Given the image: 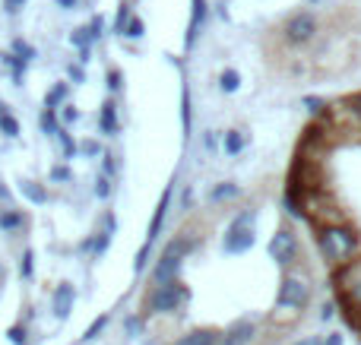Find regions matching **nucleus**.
I'll list each match as a JSON object with an SVG mask.
<instances>
[{"label":"nucleus","instance_id":"obj_1","mask_svg":"<svg viewBox=\"0 0 361 345\" xmlns=\"http://www.w3.org/2000/svg\"><path fill=\"white\" fill-rule=\"evenodd\" d=\"M314 241H317V253L330 270H339L343 263L355 260L361 253V232L352 222H333V225L314 228Z\"/></svg>","mask_w":361,"mask_h":345},{"label":"nucleus","instance_id":"obj_2","mask_svg":"<svg viewBox=\"0 0 361 345\" xmlns=\"http://www.w3.org/2000/svg\"><path fill=\"white\" fill-rule=\"evenodd\" d=\"M333 289H336V304L343 317L361 333V253L333 270Z\"/></svg>","mask_w":361,"mask_h":345},{"label":"nucleus","instance_id":"obj_3","mask_svg":"<svg viewBox=\"0 0 361 345\" xmlns=\"http://www.w3.org/2000/svg\"><path fill=\"white\" fill-rule=\"evenodd\" d=\"M314 301V282L307 276L305 266H292L286 270L279 282V291H276V308L273 310H286V314L301 317Z\"/></svg>","mask_w":361,"mask_h":345},{"label":"nucleus","instance_id":"obj_4","mask_svg":"<svg viewBox=\"0 0 361 345\" xmlns=\"http://www.w3.org/2000/svg\"><path fill=\"white\" fill-rule=\"evenodd\" d=\"M190 301V289L184 282H169V285H149L143 298V317H169L180 314V308Z\"/></svg>","mask_w":361,"mask_h":345},{"label":"nucleus","instance_id":"obj_5","mask_svg":"<svg viewBox=\"0 0 361 345\" xmlns=\"http://www.w3.org/2000/svg\"><path fill=\"white\" fill-rule=\"evenodd\" d=\"M269 257L282 266V270H292V266H301V244L298 234L292 228H279L269 241Z\"/></svg>","mask_w":361,"mask_h":345},{"label":"nucleus","instance_id":"obj_6","mask_svg":"<svg viewBox=\"0 0 361 345\" xmlns=\"http://www.w3.org/2000/svg\"><path fill=\"white\" fill-rule=\"evenodd\" d=\"M282 35H286L288 44H307V42H314V35H317V16H314L311 10L292 13V16L286 19V25H282Z\"/></svg>","mask_w":361,"mask_h":345},{"label":"nucleus","instance_id":"obj_7","mask_svg":"<svg viewBox=\"0 0 361 345\" xmlns=\"http://www.w3.org/2000/svg\"><path fill=\"white\" fill-rule=\"evenodd\" d=\"M260 320H254V317H241V320H235L231 327L222 330V345H254L260 339Z\"/></svg>","mask_w":361,"mask_h":345},{"label":"nucleus","instance_id":"obj_8","mask_svg":"<svg viewBox=\"0 0 361 345\" xmlns=\"http://www.w3.org/2000/svg\"><path fill=\"white\" fill-rule=\"evenodd\" d=\"M254 241H257V225H241V222L231 219L222 247H225V253H231V257H235V253H247L250 247H254Z\"/></svg>","mask_w":361,"mask_h":345},{"label":"nucleus","instance_id":"obj_9","mask_svg":"<svg viewBox=\"0 0 361 345\" xmlns=\"http://www.w3.org/2000/svg\"><path fill=\"white\" fill-rule=\"evenodd\" d=\"M171 345H222V330H212V327L187 330V333H180Z\"/></svg>","mask_w":361,"mask_h":345},{"label":"nucleus","instance_id":"obj_10","mask_svg":"<svg viewBox=\"0 0 361 345\" xmlns=\"http://www.w3.org/2000/svg\"><path fill=\"white\" fill-rule=\"evenodd\" d=\"M73 301H76V291L70 282H61L54 289V317L57 320H67L70 310H73Z\"/></svg>","mask_w":361,"mask_h":345},{"label":"nucleus","instance_id":"obj_11","mask_svg":"<svg viewBox=\"0 0 361 345\" xmlns=\"http://www.w3.org/2000/svg\"><path fill=\"white\" fill-rule=\"evenodd\" d=\"M99 124H102V133H105V137H114V133H118V105H114V99L102 101Z\"/></svg>","mask_w":361,"mask_h":345},{"label":"nucleus","instance_id":"obj_12","mask_svg":"<svg viewBox=\"0 0 361 345\" xmlns=\"http://www.w3.org/2000/svg\"><path fill=\"white\" fill-rule=\"evenodd\" d=\"M169 203H171V187H169V190H165L162 203H159L156 215H152V222H149V234H146V244H152V241H156V238H159V228H162L165 215H169Z\"/></svg>","mask_w":361,"mask_h":345},{"label":"nucleus","instance_id":"obj_13","mask_svg":"<svg viewBox=\"0 0 361 345\" xmlns=\"http://www.w3.org/2000/svg\"><path fill=\"white\" fill-rule=\"evenodd\" d=\"M206 19V0H193V13H190V25H187V48L197 42L200 35V25Z\"/></svg>","mask_w":361,"mask_h":345},{"label":"nucleus","instance_id":"obj_14","mask_svg":"<svg viewBox=\"0 0 361 345\" xmlns=\"http://www.w3.org/2000/svg\"><path fill=\"white\" fill-rule=\"evenodd\" d=\"M241 194V190H238V184H231V181H225V184H216V187L209 190V203H228V200H235V196Z\"/></svg>","mask_w":361,"mask_h":345},{"label":"nucleus","instance_id":"obj_15","mask_svg":"<svg viewBox=\"0 0 361 345\" xmlns=\"http://www.w3.org/2000/svg\"><path fill=\"white\" fill-rule=\"evenodd\" d=\"M19 190H23V196L29 203H35V206L48 203V190H44L42 184H35V181H23V184H19Z\"/></svg>","mask_w":361,"mask_h":345},{"label":"nucleus","instance_id":"obj_16","mask_svg":"<svg viewBox=\"0 0 361 345\" xmlns=\"http://www.w3.org/2000/svg\"><path fill=\"white\" fill-rule=\"evenodd\" d=\"M247 146V137H244L241 130H231L225 133V156H238V152Z\"/></svg>","mask_w":361,"mask_h":345},{"label":"nucleus","instance_id":"obj_17","mask_svg":"<svg viewBox=\"0 0 361 345\" xmlns=\"http://www.w3.org/2000/svg\"><path fill=\"white\" fill-rule=\"evenodd\" d=\"M67 92H70L67 82H57V86L51 89L48 95H44V108H48V111H57V105H61V101L67 99Z\"/></svg>","mask_w":361,"mask_h":345},{"label":"nucleus","instance_id":"obj_18","mask_svg":"<svg viewBox=\"0 0 361 345\" xmlns=\"http://www.w3.org/2000/svg\"><path fill=\"white\" fill-rule=\"evenodd\" d=\"M25 222V215L19 213V209H4V213H0V228H4V232H13V228H19Z\"/></svg>","mask_w":361,"mask_h":345},{"label":"nucleus","instance_id":"obj_19","mask_svg":"<svg viewBox=\"0 0 361 345\" xmlns=\"http://www.w3.org/2000/svg\"><path fill=\"white\" fill-rule=\"evenodd\" d=\"M38 127H42V133H48V137H57V130H61V124H57V111H48V108H44L42 118H38Z\"/></svg>","mask_w":361,"mask_h":345},{"label":"nucleus","instance_id":"obj_20","mask_svg":"<svg viewBox=\"0 0 361 345\" xmlns=\"http://www.w3.org/2000/svg\"><path fill=\"white\" fill-rule=\"evenodd\" d=\"M0 57H4V63H10V67H13V82H16V86H23L25 61H23V57H16V54H0Z\"/></svg>","mask_w":361,"mask_h":345},{"label":"nucleus","instance_id":"obj_21","mask_svg":"<svg viewBox=\"0 0 361 345\" xmlns=\"http://www.w3.org/2000/svg\"><path fill=\"white\" fill-rule=\"evenodd\" d=\"M219 86H222V92H238V86H241V76H238L235 70H225V73L219 76Z\"/></svg>","mask_w":361,"mask_h":345},{"label":"nucleus","instance_id":"obj_22","mask_svg":"<svg viewBox=\"0 0 361 345\" xmlns=\"http://www.w3.org/2000/svg\"><path fill=\"white\" fill-rule=\"evenodd\" d=\"M0 133H6V137H19V120L13 118L10 111L0 114Z\"/></svg>","mask_w":361,"mask_h":345},{"label":"nucleus","instance_id":"obj_23","mask_svg":"<svg viewBox=\"0 0 361 345\" xmlns=\"http://www.w3.org/2000/svg\"><path fill=\"white\" fill-rule=\"evenodd\" d=\"M57 139H61V146H63V156H67V158H73L76 152H80V146L73 143V137H70V133L63 130V127H61V130H57Z\"/></svg>","mask_w":361,"mask_h":345},{"label":"nucleus","instance_id":"obj_24","mask_svg":"<svg viewBox=\"0 0 361 345\" xmlns=\"http://www.w3.org/2000/svg\"><path fill=\"white\" fill-rule=\"evenodd\" d=\"M127 23H130V6L121 4V6H118V16H114V32H118V35H124Z\"/></svg>","mask_w":361,"mask_h":345},{"label":"nucleus","instance_id":"obj_25","mask_svg":"<svg viewBox=\"0 0 361 345\" xmlns=\"http://www.w3.org/2000/svg\"><path fill=\"white\" fill-rule=\"evenodd\" d=\"M124 35H127V38H143V35H146V25H143V19H140V16H130V23H127Z\"/></svg>","mask_w":361,"mask_h":345},{"label":"nucleus","instance_id":"obj_26","mask_svg":"<svg viewBox=\"0 0 361 345\" xmlns=\"http://www.w3.org/2000/svg\"><path fill=\"white\" fill-rule=\"evenodd\" d=\"M13 54L23 57V61L29 63V57H35V51H32V44H25L23 38H16V42H13Z\"/></svg>","mask_w":361,"mask_h":345},{"label":"nucleus","instance_id":"obj_27","mask_svg":"<svg viewBox=\"0 0 361 345\" xmlns=\"http://www.w3.org/2000/svg\"><path fill=\"white\" fill-rule=\"evenodd\" d=\"M70 42H73L80 51H89V42H92V38H89V32H86V29H73V35H70Z\"/></svg>","mask_w":361,"mask_h":345},{"label":"nucleus","instance_id":"obj_28","mask_svg":"<svg viewBox=\"0 0 361 345\" xmlns=\"http://www.w3.org/2000/svg\"><path fill=\"white\" fill-rule=\"evenodd\" d=\"M102 29H105V19H102V16H92V23L86 25V32H89V38H92V42H95V38H102Z\"/></svg>","mask_w":361,"mask_h":345},{"label":"nucleus","instance_id":"obj_29","mask_svg":"<svg viewBox=\"0 0 361 345\" xmlns=\"http://www.w3.org/2000/svg\"><path fill=\"white\" fill-rule=\"evenodd\" d=\"M32 260H35V257H32V251H25L23 260H19V276H23V279H32Z\"/></svg>","mask_w":361,"mask_h":345},{"label":"nucleus","instance_id":"obj_30","mask_svg":"<svg viewBox=\"0 0 361 345\" xmlns=\"http://www.w3.org/2000/svg\"><path fill=\"white\" fill-rule=\"evenodd\" d=\"M108 194H111V181L102 175L99 181H95V196H99V200H108Z\"/></svg>","mask_w":361,"mask_h":345},{"label":"nucleus","instance_id":"obj_31","mask_svg":"<svg viewBox=\"0 0 361 345\" xmlns=\"http://www.w3.org/2000/svg\"><path fill=\"white\" fill-rule=\"evenodd\" d=\"M121 86H124V76H121V70H108V89H111V92H118Z\"/></svg>","mask_w":361,"mask_h":345},{"label":"nucleus","instance_id":"obj_32","mask_svg":"<svg viewBox=\"0 0 361 345\" xmlns=\"http://www.w3.org/2000/svg\"><path fill=\"white\" fill-rule=\"evenodd\" d=\"M143 333V317H127V336Z\"/></svg>","mask_w":361,"mask_h":345},{"label":"nucleus","instance_id":"obj_33","mask_svg":"<svg viewBox=\"0 0 361 345\" xmlns=\"http://www.w3.org/2000/svg\"><path fill=\"white\" fill-rule=\"evenodd\" d=\"M73 177V171L63 168V165H57V168H51V181H70Z\"/></svg>","mask_w":361,"mask_h":345},{"label":"nucleus","instance_id":"obj_34","mask_svg":"<svg viewBox=\"0 0 361 345\" xmlns=\"http://www.w3.org/2000/svg\"><path fill=\"white\" fill-rule=\"evenodd\" d=\"M67 73H70V80H73V82H82V80H86V70H82L80 63H70Z\"/></svg>","mask_w":361,"mask_h":345},{"label":"nucleus","instance_id":"obj_35","mask_svg":"<svg viewBox=\"0 0 361 345\" xmlns=\"http://www.w3.org/2000/svg\"><path fill=\"white\" fill-rule=\"evenodd\" d=\"M333 314H336V304H333V301H326L324 304V308H320V320H333Z\"/></svg>","mask_w":361,"mask_h":345},{"label":"nucleus","instance_id":"obj_36","mask_svg":"<svg viewBox=\"0 0 361 345\" xmlns=\"http://www.w3.org/2000/svg\"><path fill=\"white\" fill-rule=\"evenodd\" d=\"M80 149H82V152H86V156H99V152H102V146H99V143H95V139H86V143H82V146H80Z\"/></svg>","mask_w":361,"mask_h":345},{"label":"nucleus","instance_id":"obj_37","mask_svg":"<svg viewBox=\"0 0 361 345\" xmlns=\"http://www.w3.org/2000/svg\"><path fill=\"white\" fill-rule=\"evenodd\" d=\"M324 345H345V336L343 333H326L324 336Z\"/></svg>","mask_w":361,"mask_h":345},{"label":"nucleus","instance_id":"obj_38","mask_svg":"<svg viewBox=\"0 0 361 345\" xmlns=\"http://www.w3.org/2000/svg\"><path fill=\"white\" fill-rule=\"evenodd\" d=\"M292 345H324V336H305V339H298Z\"/></svg>","mask_w":361,"mask_h":345},{"label":"nucleus","instance_id":"obj_39","mask_svg":"<svg viewBox=\"0 0 361 345\" xmlns=\"http://www.w3.org/2000/svg\"><path fill=\"white\" fill-rule=\"evenodd\" d=\"M184 127L190 130V95H184Z\"/></svg>","mask_w":361,"mask_h":345},{"label":"nucleus","instance_id":"obj_40","mask_svg":"<svg viewBox=\"0 0 361 345\" xmlns=\"http://www.w3.org/2000/svg\"><path fill=\"white\" fill-rule=\"evenodd\" d=\"M76 118H80V111H76L73 105H67V108H63V120H67V124H70V120H76Z\"/></svg>","mask_w":361,"mask_h":345},{"label":"nucleus","instance_id":"obj_41","mask_svg":"<svg viewBox=\"0 0 361 345\" xmlns=\"http://www.w3.org/2000/svg\"><path fill=\"white\" fill-rule=\"evenodd\" d=\"M25 0H4V6H6V13H16L19 6H23Z\"/></svg>","mask_w":361,"mask_h":345},{"label":"nucleus","instance_id":"obj_42","mask_svg":"<svg viewBox=\"0 0 361 345\" xmlns=\"http://www.w3.org/2000/svg\"><path fill=\"white\" fill-rule=\"evenodd\" d=\"M102 165H105V177L114 175V156H105V162H102Z\"/></svg>","mask_w":361,"mask_h":345},{"label":"nucleus","instance_id":"obj_43","mask_svg":"<svg viewBox=\"0 0 361 345\" xmlns=\"http://www.w3.org/2000/svg\"><path fill=\"white\" fill-rule=\"evenodd\" d=\"M76 4L80 0H57V6H63V10H76Z\"/></svg>","mask_w":361,"mask_h":345},{"label":"nucleus","instance_id":"obj_44","mask_svg":"<svg viewBox=\"0 0 361 345\" xmlns=\"http://www.w3.org/2000/svg\"><path fill=\"white\" fill-rule=\"evenodd\" d=\"M0 200H10V190H6L4 184H0Z\"/></svg>","mask_w":361,"mask_h":345},{"label":"nucleus","instance_id":"obj_45","mask_svg":"<svg viewBox=\"0 0 361 345\" xmlns=\"http://www.w3.org/2000/svg\"><path fill=\"white\" fill-rule=\"evenodd\" d=\"M311 4H317V0H311Z\"/></svg>","mask_w":361,"mask_h":345}]
</instances>
